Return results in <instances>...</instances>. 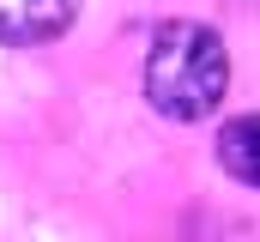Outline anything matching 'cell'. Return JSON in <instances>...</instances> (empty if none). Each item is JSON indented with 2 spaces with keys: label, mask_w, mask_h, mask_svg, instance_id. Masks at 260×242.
<instances>
[{
  "label": "cell",
  "mask_w": 260,
  "mask_h": 242,
  "mask_svg": "<svg viewBox=\"0 0 260 242\" xmlns=\"http://www.w3.org/2000/svg\"><path fill=\"white\" fill-rule=\"evenodd\" d=\"M145 103L170 121H200L224 103L230 85V55L224 37L200 18H170L157 24L151 49H145Z\"/></svg>",
  "instance_id": "1"
},
{
  "label": "cell",
  "mask_w": 260,
  "mask_h": 242,
  "mask_svg": "<svg viewBox=\"0 0 260 242\" xmlns=\"http://www.w3.org/2000/svg\"><path fill=\"white\" fill-rule=\"evenodd\" d=\"M79 0H0V43L6 49H30V43H49L73 24Z\"/></svg>",
  "instance_id": "2"
},
{
  "label": "cell",
  "mask_w": 260,
  "mask_h": 242,
  "mask_svg": "<svg viewBox=\"0 0 260 242\" xmlns=\"http://www.w3.org/2000/svg\"><path fill=\"white\" fill-rule=\"evenodd\" d=\"M218 164L236 182L260 188V115H236L218 127Z\"/></svg>",
  "instance_id": "3"
}]
</instances>
